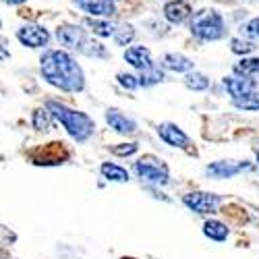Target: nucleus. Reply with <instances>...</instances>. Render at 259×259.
Segmentation results:
<instances>
[{
	"instance_id": "nucleus-1",
	"label": "nucleus",
	"mask_w": 259,
	"mask_h": 259,
	"mask_svg": "<svg viewBox=\"0 0 259 259\" xmlns=\"http://www.w3.org/2000/svg\"><path fill=\"white\" fill-rule=\"evenodd\" d=\"M41 75L44 79L62 92H81L85 79L75 58L62 50H50L41 58Z\"/></svg>"
},
{
	"instance_id": "nucleus-2",
	"label": "nucleus",
	"mask_w": 259,
	"mask_h": 259,
	"mask_svg": "<svg viewBox=\"0 0 259 259\" xmlns=\"http://www.w3.org/2000/svg\"><path fill=\"white\" fill-rule=\"evenodd\" d=\"M48 108L54 114V118H58L62 122V126L69 131V135L75 137L77 141H85V139H90L94 135L96 122L85 112L71 110V108H67L64 104H58V102H48Z\"/></svg>"
},
{
	"instance_id": "nucleus-3",
	"label": "nucleus",
	"mask_w": 259,
	"mask_h": 259,
	"mask_svg": "<svg viewBox=\"0 0 259 259\" xmlns=\"http://www.w3.org/2000/svg\"><path fill=\"white\" fill-rule=\"evenodd\" d=\"M191 33L201 41L222 39L226 35V25H224L222 15L213 9H203L195 13L191 19Z\"/></svg>"
},
{
	"instance_id": "nucleus-4",
	"label": "nucleus",
	"mask_w": 259,
	"mask_h": 259,
	"mask_svg": "<svg viewBox=\"0 0 259 259\" xmlns=\"http://www.w3.org/2000/svg\"><path fill=\"white\" fill-rule=\"evenodd\" d=\"M56 37L60 44L69 46V48H75L79 50L81 54H88V56H106V50L102 44L98 41H92L85 33V29L77 27V25H60L56 29Z\"/></svg>"
},
{
	"instance_id": "nucleus-5",
	"label": "nucleus",
	"mask_w": 259,
	"mask_h": 259,
	"mask_svg": "<svg viewBox=\"0 0 259 259\" xmlns=\"http://www.w3.org/2000/svg\"><path fill=\"white\" fill-rule=\"evenodd\" d=\"M29 160L37 166H56L69 160V149L62 141H52L46 145H39L29 152Z\"/></svg>"
},
{
	"instance_id": "nucleus-6",
	"label": "nucleus",
	"mask_w": 259,
	"mask_h": 259,
	"mask_svg": "<svg viewBox=\"0 0 259 259\" xmlns=\"http://www.w3.org/2000/svg\"><path fill=\"white\" fill-rule=\"evenodd\" d=\"M135 172L141 181L154 183V185H166L168 183V168L162 164V160L154 156H143L135 162Z\"/></svg>"
},
{
	"instance_id": "nucleus-7",
	"label": "nucleus",
	"mask_w": 259,
	"mask_h": 259,
	"mask_svg": "<svg viewBox=\"0 0 259 259\" xmlns=\"http://www.w3.org/2000/svg\"><path fill=\"white\" fill-rule=\"evenodd\" d=\"M218 201H220L218 195H213V193H201V191L187 193L183 197V203L197 213H211L215 209V205H218Z\"/></svg>"
},
{
	"instance_id": "nucleus-8",
	"label": "nucleus",
	"mask_w": 259,
	"mask_h": 259,
	"mask_svg": "<svg viewBox=\"0 0 259 259\" xmlns=\"http://www.w3.org/2000/svg\"><path fill=\"white\" fill-rule=\"evenodd\" d=\"M17 37L23 46H29V48H44L50 39V33L39 27V25H25L17 31Z\"/></svg>"
},
{
	"instance_id": "nucleus-9",
	"label": "nucleus",
	"mask_w": 259,
	"mask_h": 259,
	"mask_svg": "<svg viewBox=\"0 0 259 259\" xmlns=\"http://www.w3.org/2000/svg\"><path fill=\"white\" fill-rule=\"evenodd\" d=\"M158 133H160V137H162L168 145H172V147H189V145H191L189 137L183 133V128H179L177 124H172V122L160 124V126H158Z\"/></svg>"
},
{
	"instance_id": "nucleus-10",
	"label": "nucleus",
	"mask_w": 259,
	"mask_h": 259,
	"mask_svg": "<svg viewBox=\"0 0 259 259\" xmlns=\"http://www.w3.org/2000/svg\"><path fill=\"white\" fill-rule=\"evenodd\" d=\"M77 7L94 17H112L116 13L112 0H75Z\"/></svg>"
},
{
	"instance_id": "nucleus-11",
	"label": "nucleus",
	"mask_w": 259,
	"mask_h": 259,
	"mask_svg": "<svg viewBox=\"0 0 259 259\" xmlns=\"http://www.w3.org/2000/svg\"><path fill=\"white\" fill-rule=\"evenodd\" d=\"M124 60L131 64V67L139 69V71H145L149 67H154V60H152V52L143 46H133V48H126L124 52Z\"/></svg>"
},
{
	"instance_id": "nucleus-12",
	"label": "nucleus",
	"mask_w": 259,
	"mask_h": 259,
	"mask_svg": "<svg viewBox=\"0 0 259 259\" xmlns=\"http://www.w3.org/2000/svg\"><path fill=\"white\" fill-rule=\"evenodd\" d=\"M164 17L170 23H183L185 19L191 17V5L187 0H170L164 5Z\"/></svg>"
},
{
	"instance_id": "nucleus-13",
	"label": "nucleus",
	"mask_w": 259,
	"mask_h": 259,
	"mask_svg": "<svg viewBox=\"0 0 259 259\" xmlns=\"http://www.w3.org/2000/svg\"><path fill=\"white\" fill-rule=\"evenodd\" d=\"M106 122L110 124L114 131L124 133V135H131V133L137 131V124H135L131 118H126L124 114H120L118 110H108V112H106Z\"/></svg>"
},
{
	"instance_id": "nucleus-14",
	"label": "nucleus",
	"mask_w": 259,
	"mask_h": 259,
	"mask_svg": "<svg viewBox=\"0 0 259 259\" xmlns=\"http://www.w3.org/2000/svg\"><path fill=\"white\" fill-rule=\"evenodd\" d=\"M224 88L232 98H239L243 94H249L255 90V81L249 77H226L224 79Z\"/></svg>"
},
{
	"instance_id": "nucleus-15",
	"label": "nucleus",
	"mask_w": 259,
	"mask_h": 259,
	"mask_svg": "<svg viewBox=\"0 0 259 259\" xmlns=\"http://www.w3.org/2000/svg\"><path fill=\"white\" fill-rule=\"evenodd\" d=\"M247 168V164H232V162H213L207 166V175L213 177V179H230L234 175H239V172Z\"/></svg>"
},
{
	"instance_id": "nucleus-16",
	"label": "nucleus",
	"mask_w": 259,
	"mask_h": 259,
	"mask_svg": "<svg viewBox=\"0 0 259 259\" xmlns=\"http://www.w3.org/2000/svg\"><path fill=\"white\" fill-rule=\"evenodd\" d=\"M162 64L168 71H175V73H189L193 69V60L191 58H187L183 54H175V52L164 54Z\"/></svg>"
},
{
	"instance_id": "nucleus-17",
	"label": "nucleus",
	"mask_w": 259,
	"mask_h": 259,
	"mask_svg": "<svg viewBox=\"0 0 259 259\" xmlns=\"http://www.w3.org/2000/svg\"><path fill=\"white\" fill-rule=\"evenodd\" d=\"M228 232H230L228 226L222 224V222H218V220H207L203 224V234L207 236V239H211V241H218V243L226 241L228 239Z\"/></svg>"
},
{
	"instance_id": "nucleus-18",
	"label": "nucleus",
	"mask_w": 259,
	"mask_h": 259,
	"mask_svg": "<svg viewBox=\"0 0 259 259\" xmlns=\"http://www.w3.org/2000/svg\"><path fill=\"white\" fill-rule=\"evenodd\" d=\"M232 71L241 77H253L259 75V58H243L232 67Z\"/></svg>"
},
{
	"instance_id": "nucleus-19",
	"label": "nucleus",
	"mask_w": 259,
	"mask_h": 259,
	"mask_svg": "<svg viewBox=\"0 0 259 259\" xmlns=\"http://www.w3.org/2000/svg\"><path fill=\"white\" fill-rule=\"evenodd\" d=\"M52 118H54V114L50 112V108H37V110L33 112L31 122H33V126L37 128V131H50Z\"/></svg>"
},
{
	"instance_id": "nucleus-20",
	"label": "nucleus",
	"mask_w": 259,
	"mask_h": 259,
	"mask_svg": "<svg viewBox=\"0 0 259 259\" xmlns=\"http://www.w3.org/2000/svg\"><path fill=\"white\" fill-rule=\"evenodd\" d=\"M232 104L239 108V110H259V92H249V94H243L239 98H234Z\"/></svg>"
},
{
	"instance_id": "nucleus-21",
	"label": "nucleus",
	"mask_w": 259,
	"mask_h": 259,
	"mask_svg": "<svg viewBox=\"0 0 259 259\" xmlns=\"http://www.w3.org/2000/svg\"><path fill=\"white\" fill-rule=\"evenodd\" d=\"M102 175L108 179V181H114V183H126L128 181V172L116 164H110V162H106L102 164Z\"/></svg>"
},
{
	"instance_id": "nucleus-22",
	"label": "nucleus",
	"mask_w": 259,
	"mask_h": 259,
	"mask_svg": "<svg viewBox=\"0 0 259 259\" xmlns=\"http://www.w3.org/2000/svg\"><path fill=\"white\" fill-rule=\"evenodd\" d=\"M85 25H88L94 33H98V35H102V37H110V35H114V31H116V27L110 23V21H98V19H85Z\"/></svg>"
},
{
	"instance_id": "nucleus-23",
	"label": "nucleus",
	"mask_w": 259,
	"mask_h": 259,
	"mask_svg": "<svg viewBox=\"0 0 259 259\" xmlns=\"http://www.w3.org/2000/svg\"><path fill=\"white\" fill-rule=\"evenodd\" d=\"M185 85L193 92H203V90L209 88V79L205 75H201V73H189L185 77Z\"/></svg>"
},
{
	"instance_id": "nucleus-24",
	"label": "nucleus",
	"mask_w": 259,
	"mask_h": 259,
	"mask_svg": "<svg viewBox=\"0 0 259 259\" xmlns=\"http://www.w3.org/2000/svg\"><path fill=\"white\" fill-rule=\"evenodd\" d=\"M164 79V73L156 67H149V69H145V71H141V77H139V85H143V88H149V85H156V83H160Z\"/></svg>"
},
{
	"instance_id": "nucleus-25",
	"label": "nucleus",
	"mask_w": 259,
	"mask_h": 259,
	"mask_svg": "<svg viewBox=\"0 0 259 259\" xmlns=\"http://www.w3.org/2000/svg\"><path fill=\"white\" fill-rule=\"evenodd\" d=\"M230 50L234 54H249V52L255 50V44L253 41H247V39H241V37H234L230 41Z\"/></svg>"
},
{
	"instance_id": "nucleus-26",
	"label": "nucleus",
	"mask_w": 259,
	"mask_h": 259,
	"mask_svg": "<svg viewBox=\"0 0 259 259\" xmlns=\"http://www.w3.org/2000/svg\"><path fill=\"white\" fill-rule=\"evenodd\" d=\"M133 37H135V31H133V27H131V25L116 27V31H114V39H116V44H120V46H126Z\"/></svg>"
},
{
	"instance_id": "nucleus-27",
	"label": "nucleus",
	"mask_w": 259,
	"mask_h": 259,
	"mask_svg": "<svg viewBox=\"0 0 259 259\" xmlns=\"http://www.w3.org/2000/svg\"><path fill=\"white\" fill-rule=\"evenodd\" d=\"M15 241H17V234H15L11 228H7V226L0 224V251H5L7 247H11Z\"/></svg>"
},
{
	"instance_id": "nucleus-28",
	"label": "nucleus",
	"mask_w": 259,
	"mask_h": 259,
	"mask_svg": "<svg viewBox=\"0 0 259 259\" xmlns=\"http://www.w3.org/2000/svg\"><path fill=\"white\" fill-rule=\"evenodd\" d=\"M118 83L122 85V88H126V90L139 88V79L133 77V75H128V73H118Z\"/></svg>"
},
{
	"instance_id": "nucleus-29",
	"label": "nucleus",
	"mask_w": 259,
	"mask_h": 259,
	"mask_svg": "<svg viewBox=\"0 0 259 259\" xmlns=\"http://www.w3.org/2000/svg\"><path fill=\"white\" fill-rule=\"evenodd\" d=\"M112 152L116 156H131L137 152V143H120V145H114Z\"/></svg>"
},
{
	"instance_id": "nucleus-30",
	"label": "nucleus",
	"mask_w": 259,
	"mask_h": 259,
	"mask_svg": "<svg viewBox=\"0 0 259 259\" xmlns=\"http://www.w3.org/2000/svg\"><path fill=\"white\" fill-rule=\"evenodd\" d=\"M245 33L251 35V37H259V17L249 21V23L245 25Z\"/></svg>"
},
{
	"instance_id": "nucleus-31",
	"label": "nucleus",
	"mask_w": 259,
	"mask_h": 259,
	"mask_svg": "<svg viewBox=\"0 0 259 259\" xmlns=\"http://www.w3.org/2000/svg\"><path fill=\"white\" fill-rule=\"evenodd\" d=\"M9 44H7V39L0 35V58H9Z\"/></svg>"
},
{
	"instance_id": "nucleus-32",
	"label": "nucleus",
	"mask_w": 259,
	"mask_h": 259,
	"mask_svg": "<svg viewBox=\"0 0 259 259\" xmlns=\"http://www.w3.org/2000/svg\"><path fill=\"white\" fill-rule=\"evenodd\" d=\"M7 5H21V3H25V0H5Z\"/></svg>"
},
{
	"instance_id": "nucleus-33",
	"label": "nucleus",
	"mask_w": 259,
	"mask_h": 259,
	"mask_svg": "<svg viewBox=\"0 0 259 259\" xmlns=\"http://www.w3.org/2000/svg\"><path fill=\"white\" fill-rule=\"evenodd\" d=\"M0 259H11V257H9V255H5L3 251H0Z\"/></svg>"
},
{
	"instance_id": "nucleus-34",
	"label": "nucleus",
	"mask_w": 259,
	"mask_h": 259,
	"mask_svg": "<svg viewBox=\"0 0 259 259\" xmlns=\"http://www.w3.org/2000/svg\"><path fill=\"white\" fill-rule=\"evenodd\" d=\"M120 259H135V257H120Z\"/></svg>"
},
{
	"instance_id": "nucleus-35",
	"label": "nucleus",
	"mask_w": 259,
	"mask_h": 259,
	"mask_svg": "<svg viewBox=\"0 0 259 259\" xmlns=\"http://www.w3.org/2000/svg\"><path fill=\"white\" fill-rule=\"evenodd\" d=\"M255 154H257V162H259V149H257V152H255Z\"/></svg>"
},
{
	"instance_id": "nucleus-36",
	"label": "nucleus",
	"mask_w": 259,
	"mask_h": 259,
	"mask_svg": "<svg viewBox=\"0 0 259 259\" xmlns=\"http://www.w3.org/2000/svg\"><path fill=\"white\" fill-rule=\"evenodd\" d=\"M112 3H114V0H112Z\"/></svg>"
}]
</instances>
